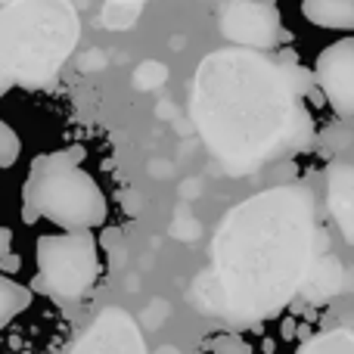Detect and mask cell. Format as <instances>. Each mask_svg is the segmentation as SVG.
Instances as JSON below:
<instances>
[{
    "mask_svg": "<svg viewBox=\"0 0 354 354\" xmlns=\"http://www.w3.org/2000/svg\"><path fill=\"white\" fill-rule=\"evenodd\" d=\"M317 258V214L305 187H274L239 202L212 243V270L196 280L199 314L227 324H264L299 295Z\"/></svg>",
    "mask_w": 354,
    "mask_h": 354,
    "instance_id": "cell-1",
    "label": "cell"
},
{
    "mask_svg": "<svg viewBox=\"0 0 354 354\" xmlns=\"http://www.w3.org/2000/svg\"><path fill=\"white\" fill-rule=\"evenodd\" d=\"M314 75L261 50H218L193 81V122L208 153L230 174H252L268 162L311 147V103H324Z\"/></svg>",
    "mask_w": 354,
    "mask_h": 354,
    "instance_id": "cell-2",
    "label": "cell"
},
{
    "mask_svg": "<svg viewBox=\"0 0 354 354\" xmlns=\"http://www.w3.org/2000/svg\"><path fill=\"white\" fill-rule=\"evenodd\" d=\"M81 35L68 0H6L0 6V68L19 87H44L72 56Z\"/></svg>",
    "mask_w": 354,
    "mask_h": 354,
    "instance_id": "cell-3",
    "label": "cell"
},
{
    "mask_svg": "<svg viewBox=\"0 0 354 354\" xmlns=\"http://www.w3.org/2000/svg\"><path fill=\"white\" fill-rule=\"evenodd\" d=\"M84 149L72 147L62 153L37 156L22 187V221L35 224L47 218L66 233L93 230L106 221V196L100 183L81 168Z\"/></svg>",
    "mask_w": 354,
    "mask_h": 354,
    "instance_id": "cell-4",
    "label": "cell"
},
{
    "mask_svg": "<svg viewBox=\"0 0 354 354\" xmlns=\"http://www.w3.org/2000/svg\"><path fill=\"white\" fill-rule=\"evenodd\" d=\"M35 261V289L56 301H81L100 277V252L91 230L37 236Z\"/></svg>",
    "mask_w": 354,
    "mask_h": 354,
    "instance_id": "cell-5",
    "label": "cell"
},
{
    "mask_svg": "<svg viewBox=\"0 0 354 354\" xmlns=\"http://www.w3.org/2000/svg\"><path fill=\"white\" fill-rule=\"evenodd\" d=\"M221 35L243 50H270L280 41V16L270 3L239 0L221 12Z\"/></svg>",
    "mask_w": 354,
    "mask_h": 354,
    "instance_id": "cell-6",
    "label": "cell"
},
{
    "mask_svg": "<svg viewBox=\"0 0 354 354\" xmlns=\"http://www.w3.org/2000/svg\"><path fill=\"white\" fill-rule=\"evenodd\" d=\"M72 354H147V342L124 308H106L75 342Z\"/></svg>",
    "mask_w": 354,
    "mask_h": 354,
    "instance_id": "cell-7",
    "label": "cell"
},
{
    "mask_svg": "<svg viewBox=\"0 0 354 354\" xmlns=\"http://www.w3.org/2000/svg\"><path fill=\"white\" fill-rule=\"evenodd\" d=\"M311 75L339 115H354V37L330 44L317 56Z\"/></svg>",
    "mask_w": 354,
    "mask_h": 354,
    "instance_id": "cell-8",
    "label": "cell"
},
{
    "mask_svg": "<svg viewBox=\"0 0 354 354\" xmlns=\"http://www.w3.org/2000/svg\"><path fill=\"white\" fill-rule=\"evenodd\" d=\"M326 187H330L333 218H336L342 236L354 245V168L351 165H333L330 177H326Z\"/></svg>",
    "mask_w": 354,
    "mask_h": 354,
    "instance_id": "cell-9",
    "label": "cell"
},
{
    "mask_svg": "<svg viewBox=\"0 0 354 354\" xmlns=\"http://www.w3.org/2000/svg\"><path fill=\"white\" fill-rule=\"evenodd\" d=\"M342 277H345V270L336 255H320V258H314L299 295L305 301H326L336 292H342Z\"/></svg>",
    "mask_w": 354,
    "mask_h": 354,
    "instance_id": "cell-10",
    "label": "cell"
},
{
    "mask_svg": "<svg viewBox=\"0 0 354 354\" xmlns=\"http://www.w3.org/2000/svg\"><path fill=\"white\" fill-rule=\"evenodd\" d=\"M301 16L317 28L354 31V0H301Z\"/></svg>",
    "mask_w": 354,
    "mask_h": 354,
    "instance_id": "cell-11",
    "label": "cell"
},
{
    "mask_svg": "<svg viewBox=\"0 0 354 354\" xmlns=\"http://www.w3.org/2000/svg\"><path fill=\"white\" fill-rule=\"evenodd\" d=\"M31 308V289L16 283L12 277L0 274V330Z\"/></svg>",
    "mask_w": 354,
    "mask_h": 354,
    "instance_id": "cell-12",
    "label": "cell"
},
{
    "mask_svg": "<svg viewBox=\"0 0 354 354\" xmlns=\"http://www.w3.org/2000/svg\"><path fill=\"white\" fill-rule=\"evenodd\" d=\"M295 354H354V333L351 330L320 333L314 339H305Z\"/></svg>",
    "mask_w": 354,
    "mask_h": 354,
    "instance_id": "cell-13",
    "label": "cell"
},
{
    "mask_svg": "<svg viewBox=\"0 0 354 354\" xmlns=\"http://www.w3.org/2000/svg\"><path fill=\"white\" fill-rule=\"evenodd\" d=\"M137 16H140V3H106V10L100 19H103L106 28L124 31L137 22Z\"/></svg>",
    "mask_w": 354,
    "mask_h": 354,
    "instance_id": "cell-14",
    "label": "cell"
},
{
    "mask_svg": "<svg viewBox=\"0 0 354 354\" xmlns=\"http://www.w3.org/2000/svg\"><path fill=\"white\" fill-rule=\"evenodd\" d=\"M22 153V140L6 122H0V168H12Z\"/></svg>",
    "mask_w": 354,
    "mask_h": 354,
    "instance_id": "cell-15",
    "label": "cell"
},
{
    "mask_svg": "<svg viewBox=\"0 0 354 354\" xmlns=\"http://www.w3.org/2000/svg\"><path fill=\"white\" fill-rule=\"evenodd\" d=\"M205 348L212 354H252V345L243 336H236V333H224V336L208 339Z\"/></svg>",
    "mask_w": 354,
    "mask_h": 354,
    "instance_id": "cell-16",
    "label": "cell"
},
{
    "mask_svg": "<svg viewBox=\"0 0 354 354\" xmlns=\"http://www.w3.org/2000/svg\"><path fill=\"white\" fill-rule=\"evenodd\" d=\"M168 78V68L162 62H143L134 75V84L137 87H156V84H165Z\"/></svg>",
    "mask_w": 354,
    "mask_h": 354,
    "instance_id": "cell-17",
    "label": "cell"
},
{
    "mask_svg": "<svg viewBox=\"0 0 354 354\" xmlns=\"http://www.w3.org/2000/svg\"><path fill=\"white\" fill-rule=\"evenodd\" d=\"M19 255H12V252H6V255H0V274H16L19 270Z\"/></svg>",
    "mask_w": 354,
    "mask_h": 354,
    "instance_id": "cell-18",
    "label": "cell"
},
{
    "mask_svg": "<svg viewBox=\"0 0 354 354\" xmlns=\"http://www.w3.org/2000/svg\"><path fill=\"white\" fill-rule=\"evenodd\" d=\"M12 245V230L10 227H0V255H6Z\"/></svg>",
    "mask_w": 354,
    "mask_h": 354,
    "instance_id": "cell-19",
    "label": "cell"
},
{
    "mask_svg": "<svg viewBox=\"0 0 354 354\" xmlns=\"http://www.w3.org/2000/svg\"><path fill=\"white\" fill-rule=\"evenodd\" d=\"M12 87H16V84H12V81H10V75H6L3 68H0V97H6V93H10Z\"/></svg>",
    "mask_w": 354,
    "mask_h": 354,
    "instance_id": "cell-20",
    "label": "cell"
},
{
    "mask_svg": "<svg viewBox=\"0 0 354 354\" xmlns=\"http://www.w3.org/2000/svg\"><path fill=\"white\" fill-rule=\"evenodd\" d=\"M156 354H180V351H177V348H174V345H162V348H159V351H156Z\"/></svg>",
    "mask_w": 354,
    "mask_h": 354,
    "instance_id": "cell-21",
    "label": "cell"
},
{
    "mask_svg": "<svg viewBox=\"0 0 354 354\" xmlns=\"http://www.w3.org/2000/svg\"><path fill=\"white\" fill-rule=\"evenodd\" d=\"M106 3H143V0H106Z\"/></svg>",
    "mask_w": 354,
    "mask_h": 354,
    "instance_id": "cell-22",
    "label": "cell"
},
{
    "mask_svg": "<svg viewBox=\"0 0 354 354\" xmlns=\"http://www.w3.org/2000/svg\"><path fill=\"white\" fill-rule=\"evenodd\" d=\"M230 3H239V0H230Z\"/></svg>",
    "mask_w": 354,
    "mask_h": 354,
    "instance_id": "cell-23",
    "label": "cell"
},
{
    "mask_svg": "<svg viewBox=\"0 0 354 354\" xmlns=\"http://www.w3.org/2000/svg\"><path fill=\"white\" fill-rule=\"evenodd\" d=\"M3 3H6V0H3Z\"/></svg>",
    "mask_w": 354,
    "mask_h": 354,
    "instance_id": "cell-24",
    "label": "cell"
}]
</instances>
